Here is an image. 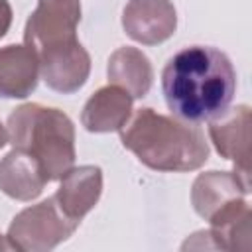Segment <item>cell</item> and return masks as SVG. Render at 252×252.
I'll use <instances>...</instances> for the list:
<instances>
[{
  "label": "cell",
  "mask_w": 252,
  "mask_h": 252,
  "mask_svg": "<svg viewBox=\"0 0 252 252\" xmlns=\"http://www.w3.org/2000/svg\"><path fill=\"white\" fill-rule=\"evenodd\" d=\"M161 91L175 118L199 124L228 108L236 91V73L220 49L189 45L165 63Z\"/></svg>",
  "instance_id": "6da1fadb"
},
{
  "label": "cell",
  "mask_w": 252,
  "mask_h": 252,
  "mask_svg": "<svg viewBox=\"0 0 252 252\" xmlns=\"http://www.w3.org/2000/svg\"><path fill=\"white\" fill-rule=\"evenodd\" d=\"M118 132L122 146L156 171H193L209 159L201 128L148 106L130 114Z\"/></svg>",
  "instance_id": "7a4b0ae2"
},
{
  "label": "cell",
  "mask_w": 252,
  "mask_h": 252,
  "mask_svg": "<svg viewBox=\"0 0 252 252\" xmlns=\"http://www.w3.org/2000/svg\"><path fill=\"white\" fill-rule=\"evenodd\" d=\"M8 142L33 156L49 181L61 179L75 163V126L71 118L51 106L26 102L8 116Z\"/></svg>",
  "instance_id": "3957f363"
},
{
  "label": "cell",
  "mask_w": 252,
  "mask_h": 252,
  "mask_svg": "<svg viewBox=\"0 0 252 252\" xmlns=\"http://www.w3.org/2000/svg\"><path fill=\"white\" fill-rule=\"evenodd\" d=\"M81 22L79 0H37L24 30V43L37 59L79 45L77 26Z\"/></svg>",
  "instance_id": "277c9868"
},
{
  "label": "cell",
  "mask_w": 252,
  "mask_h": 252,
  "mask_svg": "<svg viewBox=\"0 0 252 252\" xmlns=\"http://www.w3.org/2000/svg\"><path fill=\"white\" fill-rule=\"evenodd\" d=\"M77 226L79 222L65 217L63 211L57 207L55 199L49 197L37 205L20 211L12 219L6 240L10 248L16 250L47 252L67 240L77 230Z\"/></svg>",
  "instance_id": "5b68a950"
},
{
  "label": "cell",
  "mask_w": 252,
  "mask_h": 252,
  "mask_svg": "<svg viewBox=\"0 0 252 252\" xmlns=\"http://www.w3.org/2000/svg\"><path fill=\"white\" fill-rule=\"evenodd\" d=\"M250 106L238 104L209 120V136L215 150L234 163V171L250 181Z\"/></svg>",
  "instance_id": "8992f818"
},
{
  "label": "cell",
  "mask_w": 252,
  "mask_h": 252,
  "mask_svg": "<svg viewBox=\"0 0 252 252\" xmlns=\"http://www.w3.org/2000/svg\"><path fill=\"white\" fill-rule=\"evenodd\" d=\"M122 28L134 41L158 45L175 33V6L169 0H128L122 12Z\"/></svg>",
  "instance_id": "52a82bcc"
},
{
  "label": "cell",
  "mask_w": 252,
  "mask_h": 252,
  "mask_svg": "<svg viewBox=\"0 0 252 252\" xmlns=\"http://www.w3.org/2000/svg\"><path fill=\"white\" fill-rule=\"evenodd\" d=\"M59 189L53 199L57 207L75 222L98 203L102 193V169L98 165H79L71 167L61 179Z\"/></svg>",
  "instance_id": "ba28073f"
},
{
  "label": "cell",
  "mask_w": 252,
  "mask_h": 252,
  "mask_svg": "<svg viewBox=\"0 0 252 252\" xmlns=\"http://www.w3.org/2000/svg\"><path fill=\"white\" fill-rule=\"evenodd\" d=\"M250 181L236 171H205L199 173L191 187V205L199 217L209 220L228 201L246 197Z\"/></svg>",
  "instance_id": "9c48e42d"
},
{
  "label": "cell",
  "mask_w": 252,
  "mask_h": 252,
  "mask_svg": "<svg viewBox=\"0 0 252 252\" xmlns=\"http://www.w3.org/2000/svg\"><path fill=\"white\" fill-rule=\"evenodd\" d=\"M134 98L116 85L100 87L89 96L81 112V124L94 134L118 132L132 114Z\"/></svg>",
  "instance_id": "30bf717a"
},
{
  "label": "cell",
  "mask_w": 252,
  "mask_h": 252,
  "mask_svg": "<svg viewBox=\"0 0 252 252\" xmlns=\"http://www.w3.org/2000/svg\"><path fill=\"white\" fill-rule=\"evenodd\" d=\"M49 183L41 163L22 150H12L0 159V191L16 201H32L39 197Z\"/></svg>",
  "instance_id": "8fae6325"
},
{
  "label": "cell",
  "mask_w": 252,
  "mask_h": 252,
  "mask_svg": "<svg viewBox=\"0 0 252 252\" xmlns=\"http://www.w3.org/2000/svg\"><path fill=\"white\" fill-rule=\"evenodd\" d=\"M39 81V63L35 53L24 45L0 47V98H26Z\"/></svg>",
  "instance_id": "7c38bea8"
},
{
  "label": "cell",
  "mask_w": 252,
  "mask_h": 252,
  "mask_svg": "<svg viewBox=\"0 0 252 252\" xmlns=\"http://www.w3.org/2000/svg\"><path fill=\"white\" fill-rule=\"evenodd\" d=\"M37 63L39 77L51 91L61 94L77 93L87 83L91 73V55L81 43L73 49L41 57L37 59Z\"/></svg>",
  "instance_id": "4fadbf2b"
},
{
  "label": "cell",
  "mask_w": 252,
  "mask_h": 252,
  "mask_svg": "<svg viewBox=\"0 0 252 252\" xmlns=\"http://www.w3.org/2000/svg\"><path fill=\"white\" fill-rule=\"evenodd\" d=\"M250 205L246 197H238L220 207L211 219L209 238L213 248L220 250H248L250 248Z\"/></svg>",
  "instance_id": "5bb4252c"
},
{
  "label": "cell",
  "mask_w": 252,
  "mask_h": 252,
  "mask_svg": "<svg viewBox=\"0 0 252 252\" xmlns=\"http://www.w3.org/2000/svg\"><path fill=\"white\" fill-rule=\"evenodd\" d=\"M106 75L110 85L124 89L132 98L146 96L154 81V69L148 55L130 45L118 47L108 57Z\"/></svg>",
  "instance_id": "9a60e30c"
},
{
  "label": "cell",
  "mask_w": 252,
  "mask_h": 252,
  "mask_svg": "<svg viewBox=\"0 0 252 252\" xmlns=\"http://www.w3.org/2000/svg\"><path fill=\"white\" fill-rule=\"evenodd\" d=\"M12 26V6L8 0H0V39L8 33Z\"/></svg>",
  "instance_id": "2e32d148"
},
{
  "label": "cell",
  "mask_w": 252,
  "mask_h": 252,
  "mask_svg": "<svg viewBox=\"0 0 252 252\" xmlns=\"http://www.w3.org/2000/svg\"><path fill=\"white\" fill-rule=\"evenodd\" d=\"M8 144V130L2 126V122H0V150L4 148Z\"/></svg>",
  "instance_id": "e0dca14e"
},
{
  "label": "cell",
  "mask_w": 252,
  "mask_h": 252,
  "mask_svg": "<svg viewBox=\"0 0 252 252\" xmlns=\"http://www.w3.org/2000/svg\"><path fill=\"white\" fill-rule=\"evenodd\" d=\"M0 250H10V244H8L6 236H2V232H0Z\"/></svg>",
  "instance_id": "ac0fdd59"
}]
</instances>
